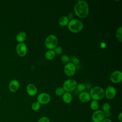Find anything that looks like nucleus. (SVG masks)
<instances>
[{
    "mask_svg": "<svg viewBox=\"0 0 122 122\" xmlns=\"http://www.w3.org/2000/svg\"><path fill=\"white\" fill-rule=\"evenodd\" d=\"M75 14L80 18H86L89 12V8L87 2L84 0H79L74 6Z\"/></svg>",
    "mask_w": 122,
    "mask_h": 122,
    "instance_id": "1",
    "label": "nucleus"
},
{
    "mask_svg": "<svg viewBox=\"0 0 122 122\" xmlns=\"http://www.w3.org/2000/svg\"><path fill=\"white\" fill-rule=\"evenodd\" d=\"M68 28L69 30L72 33H79L82 30L83 28V24L80 20L72 19L69 21Z\"/></svg>",
    "mask_w": 122,
    "mask_h": 122,
    "instance_id": "2",
    "label": "nucleus"
},
{
    "mask_svg": "<svg viewBox=\"0 0 122 122\" xmlns=\"http://www.w3.org/2000/svg\"><path fill=\"white\" fill-rule=\"evenodd\" d=\"M89 93L93 100L97 101L102 100L105 96L104 90L100 86H95L92 88Z\"/></svg>",
    "mask_w": 122,
    "mask_h": 122,
    "instance_id": "3",
    "label": "nucleus"
},
{
    "mask_svg": "<svg viewBox=\"0 0 122 122\" xmlns=\"http://www.w3.org/2000/svg\"><path fill=\"white\" fill-rule=\"evenodd\" d=\"M58 40L57 37L53 34L49 35L45 39V44L49 50H54L57 46Z\"/></svg>",
    "mask_w": 122,
    "mask_h": 122,
    "instance_id": "4",
    "label": "nucleus"
},
{
    "mask_svg": "<svg viewBox=\"0 0 122 122\" xmlns=\"http://www.w3.org/2000/svg\"><path fill=\"white\" fill-rule=\"evenodd\" d=\"M77 85V81L75 80L69 79L65 81L63 84L62 88L65 92H70L76 89Z\"/></svg>",
    "mask_w": 122,
    "mask_h": 122,
    "instance_id": "5",
    "label": "nucleus"
},
{
    "mask_svg": "<svg viewBox=\"0 0 122 122\" xmlns=\"http://www.w3.org/2000/svg\"><path fill=\"white\" fill-rule=\"evenodd\" d=\"M76 71V68L72 62H69L66 63L64 67V72L68 76H72L74 75Z\"/></svg>",
    "mask_w": 122,
    "mask_h": 122,
    "instance_id": "6",
    "label": "nucleus"
},
{
    "mask_svg": "<svg viewBox=\"0 0 122 122\" xmlns=\"http://www.w3.org/2000/svg\"><path fill=\"white\" fill-rule=\"evenodd\" d=\"M51 98L50 95L47 93L46 92H42L40 93L37 98V100L40 104H48L51 101Z\"/></svg>",
    "mask_w": 122,
    "mask_h": 122,
    "instance_id": "7",
    "label": "nucleus"
},
{
    "mask_svg": "<svg viewBox=\"0 0 122 122\" xmlns=\"http://www.w3.org/2000/svg\"><path fill=\"white\" fill-rule=\"evenodd\" d=\"M104 118V112L100 110L95 111L92 115V119L93 122H101Z\"/></svg>",
    "mask_w": 122,
    "mask_h": 122,
    "instance_id": "8",
    "label": "nucleus"
},
{
    "mask_svg": "<svg viewBox=\"0 0 122 122\" xmlns=\"http://www.w3.org/2000/svg\"><path fill=\"white\" fill-rule=\"evenodd\" d=\"M110 81L113 83H119L122 81V72L120 71H113L110 76Z\"/></svg>",
    "mask_w": 122,
    "mask_h": 122,
    "instance_id": "9",
    "label": "nucleus"
},
{
    "mask_svg": "<svg viewBox=\"0 0 122 122\" xmlns=\"http://www.w3.org/2000/svg\"><path fill=\"white\" fill-rule=\"evenodd\" d=\"M16 51L19 56L23 57L26 55L27 52V47L23 42L19 43L16 47Z\"/></svg>",
    "mask_w": 122,
    "mask_h": 122,
    "instance_id": "10",
    "label": "nucleus"
},
{
    "mask_svg": "<svg viewBox=\"0 0 122 122\" xmlns=\"http://www.w3.org/2000/svg\"><path fill=\"white\" fill-rule=\"evenodd\" d=\"M105 96L107 99L109 100H112L113 99L116 95V89L112 86H109L107 87L105 91H104Z\"/></svg>",
    "mask_w": 122,
    "mask_h": 122,
    "instance_id": "11",
    "label": "nucleus"
},
{
    "mask_svg": "<svg viewBox=\"0 0 122 122\" xmlns=\"http://www.w3.org/2000/svg\"><path fill=\"white\" fill-rule=\"evenodd\" d=\"M20 87V83L17 80H12L9 84V89L12 92H16Z\"/></svg>",
    "mask_w": 122,
    "mask_h": 122,
    "instance_id": "12",
    "label": "nucleus"
},
{
    "mask_svg": "<svg viewBox=\"0 0 122 122\" xmlns=\"http://www.w3.org/2000/svg\"><path fill=\"white\" fill-rule=\"evenodd\" d=\"M26 91L29 95L33 96L37 94L38 90L37 87L34 84L32 83H29L26 87Z\"/></svg>",
    "mask_w": 122,
    "mask_h": 122,
    "instance_id": "13",
    "label": "nucleus"
},
{
    "mask_svg": "<svg viewBox=\"0 0 122 122\" xmlns=\"http://www.w3.org/2000/svg\"><path fill=\"white\" fill-rule=\"evenodd\" d=\"M78 97L79 100L81 102L84 103L88 102L91 99L90 93L87 92H80L79 94Z\"/></svg>",
    "mask_w": 122,
    "mask_h": 122,
    "instance_id": "14",
    "label": "nucleus"
},
{
    "mask_svg": "<svg viewBox=\"0 0 122 122\" xmlns=\"http://www.w3.org/2000/svg\"><path fill=\"white\" fill-rule=\"evenodd\" d=\"M27 38V34L24 31H20L17 34L16 37V41L19 43H22L25 41Z\"/></svg>",
    "mask_w": 122,
    "mask_h": 122,
    "instance_id": "15",
    "label": "nucleus"
},
{
    "mask_svg": "<svg viewBox=\"0 0 122 122\" xmlns=\"http://www.w3.org/2000/svg\"><path fill=\"white\" fill-rule=\"evenodd\" d=\"M62 99L64 102L68 104L71 102L72 100V96L70 92H65L62 95Z\"/></svg>",
    "mask_w": 122,
    "mask_h": 122,
    "instance_id": "16",
    "label": "nucleus"
},
{
    "mask_svg": "<svg viewBox=\"0 0 122 122\" xmlns=\"http://www.w3.org/2000/svg\"><path fill=\"white\" fill-rule=\"evenodd\" d=\"M69 21V19L67 16H63L59 18L58 20V23L61 26L64 27L66 25H68Z\"/></svg>",
    "mask_w": 122,
    "mask_h": 122,
    "instance_id": "17",
    "label": "nucleus"
},
{
    "mask_svg": "<svg viewBox=\"0 0 122 122\" xmlns=\"http://www.w3.org/2000/svg\"><path fill=\"white\" fill-rule=\"evenodd\" d=\"M55 55L53 50H49L45 52V57L48 60H51L55 57Z\"/></svg>",
    "mask_w": 122,
    "mask_h": 122,
    "instance_id": "18",
    "label": "nucleus"
},
{
    "mask_svg": "<svg viewBox=\"0 0 122 122\" xmlns=\"http://www.w3.org/2000/svg\"><path fill=\"white\" fill-rule=\"evenodd\" d=\"M90 106L92 110L95 111L98 109L99 107V103L97 101L92 100L90 103Z\"/></svg>",
    "mask_w": 122,
    "mask_h": 122,
    "instance_id": "19",
    "label": "nucleus"
},
{
    "mask_svg": "<svg viewBox=\"0 0 122 122\" xmlns=\"http://www.w3.org/2000/svg\"><path fill=\"white\" fill-rule=\"evenodd\" d=\"M116 37L117 40L120 41H122V27H119L116 32Z\"/></svg>",
    "mask_w": 122,
    "mask_h": 122,
    "instance_id": "20",
    "label": "nucleus"
},
{
    "mask_svg": "<svg viewBox=\"0 0 122 122\" xmlns=\"http://www.w3.org/2000/svg\"><path fill=\"white\" fill-rule=\"evenodd\" d=\"M64 92L65 91L62 87H59L57 88L55 91V93L58 96H62Z\"/></svg>",
    "mask_w": 122,
    "mask_h": 122,
    "instance_id": "21",
    "label": "nucleus"
},
{
    "mask_svg": "<svg viewBox=\"0 0 122 122\" xmlns=\"http://www.w3.org/2000/svg\"><path fill=\"white\" fill-rule=\"evenodd\" d=\"M41 108V104L38 102H35L31 104V109L34 111H38Z\"/></svg>",
    "mask_w": 122,
    "mask_h": 122,
    "instance_id": "22",
    "label": "nucleus"
},
{
    "mask_svg": "<svg viewBox=\"0 0 122 122\" xmlns=\"http://www.w3.org/2000/svg\"><path fill=\"white\" fill-rule=\"evenodd\" d=\"M102 111H103V112L110 111L111 105L108 102H105L102 104Z\"/></svg>",
    "mask_w": 122,
    "mask_h": 122,
    "instance_id": "23",
    "label": "nucleus"
},
{
    "mask_svg": "<svg viewBox=\"0 0 122 122\" xmlns=\"http://www.w3.org/2000/svg\"><path fill=\"white\" fill-rule=\"evenodd\" d=\"M76 90L80 93L83 92V91L85 89V85L82 83H80L77 85L76 86Z\"/></svg>",
    "mask_w": 122,
    "mask_h": 122,
    "instance_id": "24",
    "label": "nucleus"
},
{
    "mask_svg": "<svg viewBox=\"0 0 122 122\" xmlns=\"http://www.w3.org/2000/svg\"><path fill=\"white\" fill-rule=\"evenodd\" d=\"M61 61L63 63H68L70 62V57L67 55H63L61 57Z\"/></svg>",
    "mask_w": 122,
    "mask_h": 122,
    "instance_id": "25",
    "label": "nucleus"
},
{
    "mask_svg": "<svg viewBox=\"0 0 122 122\" xmlns=\"http://www.w3.org/2000/svg\"><path fill=\"white\" fill-rule=\"evenodd\" d=\"M53 50L55 52V54L60 55L61 53H62L63 52V49L62 47H61L60 46H57L56 47H55L54 49Z\"/></svg>",
    "mask_w": 122,
    "mask_h": 122,
    "instance_id": "26",
    "label": "nucleus"
},
{
    "mask_svg": "<svg viewBox=\"0 0 122 122\" xmlns=\"http://www.w3.org/2000/svg\"><path fill=\"white\" fill-rule=\"evenodd\" d=\"M37 122H50V120L48 117L43 116L40 118Z\"/></svg>",
    "mask_w": 122,
    "mask_h": 122,
    "instance_id": "27",
    "label": "nucleus"
},
{
    "mask_svg": "<svg viewBox=\"0 0 122 122\" xmlns=\"http://www.w3.org/2000/svg\"><path fill=\"white\" fill-rule=\"evenodd\" d=\"M104 115L105 117H109L112 115V112L110 111H106L104 112Z\"/></svg>",
    "mask_w": 122,
    "mask_h": 122,
    "instance_id": "28",
    "label": "nucleus"
},
{
    "mask_svg": "<svg viewBox=\"0 0 122 122\" xmlns=\"http://www.w3.org/2000/svg\"><path fill=\"white\" fill-rule=\"evenodd\" d=\"M79 63V60L77 59V58H73V64H74V65H77V64H78V63Z\"/></svg>",
    "mask_w": 122,
    "mask_h": 122,
    "instance_id": "29",
    "label": "nucleus"
},
{
    "mask_svg": "<svg viewBox=\"0 0 122 122\" xmlns=\"http://www.w3.org/2000/svg\"><path fill=\"white\" fill-rule=\"evenodd\" d=\"M100 46L102 49H104L106 47V43L104 42H102L100 44Z\"/></svg>",
    "mask_w": 122,
    "mask_h": 122,
    "instance_id": "30",
    "label": "nucleus"
},
{
    "mask_svg": "<svg viewBox=\"0 0 122 122\" xmlns=\"http://www.w3.org/2000/svg\"><path fill=\"white\" fill-rule=\"evenodd\" d=\"M118 120L120 121V122H122V112H120L118 114Z\"/></svg>",
    "mask_w": 122,
    "mask_h": 122,
    "instance_id": "31",
    "label": "nucleus"
},
{
    "mask_svg": "<svg viewBox=\"0 0 122 122\" xmlns=\"http://www.w3.org/2000/svg\"><path fill=\"white\" fill-rule=\"evenodd\" d=\"M101 122H112V121L109 118H104Z\"/></svg>",
    "mask_w": 122,
    "mask_h": 122,
    "instance_id": "32",
    "label": "nucleus"
},
{
    "mask_svg": "<svg viewBox=\"0 0 122 122\" xmlns=\"http://www.w3.org/2000/svg\"></svg>",
    "mask_w": 122,
    "mask_h": 122,
    "instance_id": "33",
    "label": "nucleus"
}]
</instances>
